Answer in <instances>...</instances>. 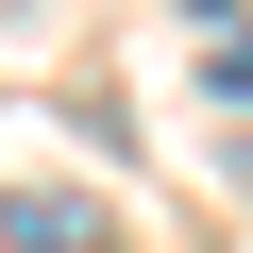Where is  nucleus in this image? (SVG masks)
Returning a JSON list of instances; mask_svg holds the SVG:
<instances>
[{
  "instance_id": "obj_1",
  "label": "nucleus",
  "mask_w": 253,
  "mask_h": 253,
  "mask_svg": "<svg viewBox=\"0 0 253 253\" xmlns=\"http://www.w3.org/2000/svg\"><path fill=\"white\" fill-rule=\"evenodd\" d=\"M203 17H219V0H203Z\"/></svg>"
}]
</instances>
